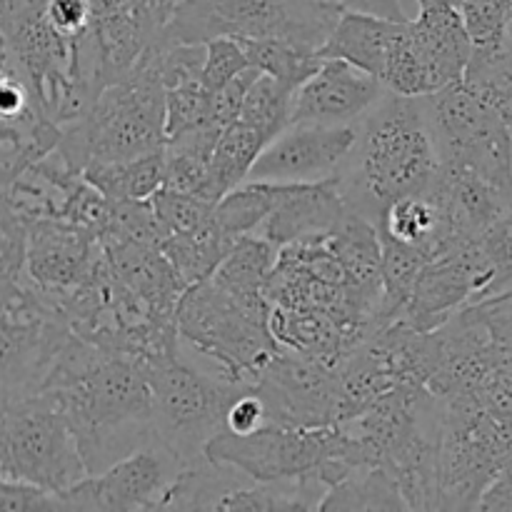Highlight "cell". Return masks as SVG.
I'll return each mask as SVG.
<instances>
[{
    "instance_id": "1",
    "label": "cell",
    "mask_w": 512,
    "mask_h": 512,
    "mask_svg": "<svg viewBox=\"0 0 512 512\" xmlns=\"http://www.w3.org/2000/svg\"><path fill=\"white\" fill-rule=\"evenodd\" d=\"M38 390H48L63 408L88 475L103 473L153 440L148 365L135 355L70 333Z\"/></svg>"
},
{
    "instance_id": "2",
    "label": "cell",
    "mask_w": 512,
    "mask_h": 512,
    "mask_svg": "<svg viewBox=\"0 0 512 512\" xmlns=\"http://www.w3.org/2000/svg\"><path fill=\"white\" fill-rule=\"evenodd\" d=\"M440 168L428 103L385 93L358 123L353 150L338 175L353 213L380 223L385 210L410 195H423Z\"/></svg>"
},
{
    "instance_id": "3",
    "label": "cell",
    "mask_w": 512,
    "mask_h": 512,
    "mask_svg": "<svg viewBox=\"0 0 512 512\" xmlns=\"http://www.w3.org/2000/svg\"><path fill=\"white\" fill-rule=\"evenodd\" d=\"M165 40H155L120 80L105 85L83 118L60 128L55 145L70 168L123 163L165 150Z\"/></svg>"
},
{
    "instance_id": "4",
    "label": "cell",
    "mask_w": 512,
    "mask_h": 512,
    "mask_svg": "<svg viewBox=\"0 0 512 512\" xmlns=\"http://www.w3.org/2000/svg\"><path fill=\"white\" fill-rule=\"evenodd\" d=\"M205 458L258 483H303L323 490L358 468L353 438L343 425L295 428L265 423L248 435L220 430L205 445Z\"/></svg>"
},
{
    "instance_id": "5",
    "label": "cell",
    "mask_w": 512,
    "mask_h": 512,
    "mask_svg": "<svg viewBox=\"0 0 512 512\" xmlns=\"http://www.w3.org/2000/svg\"><path fill=\"white\" fill-rule=\"evenodd\" d=\"M335 0H180L163 28L165 43L213 38H280L320 50L338 25Z\"/></svg>"
},
{
    "instance_id": "6",
    "label": "cell",
    "mask_w": 512,
    "mask_h": 512,
    "mask_svg": "<svg viewBox=\"0 0 512 512\" xmlns=\"http://www.w3.org/2000/svg\"><path fill=\"white\" fill-rule=\"evenodd\" d=\"M178 335L195 353L213 360L220 378L243 385H255L283 348L270 330V318L248 310L210 278L180 295Z\"/></svg>"
},
{
    "instance_id": "7",
    "label": "cell",
    "mask_w": 512,
    "mask_h": 512,
    "mask_svg": "<svg viewBox=\"0 0 512 512\" xmlns=\"http://www.w3.org/2000/svg\"><path fill=\"white\" fill-rule=\"evenodd\" d=\"M145 365L153 390V435L185 465L198 463L210 438L225 430L233 400L253 385L203 373L180 350Z\"/></svg>"
},
{
    "instance_id": "8",
    "label": "cell",
    "mask_w": 512,
    "mask_h": 512,
    "mask_svg": "<svg viewBox=\"0 0 512 512\" xmlns=\"http://www.w3.org/2000/svg\"><path fill=\"white\" fill-rule=\"evenodd\" d=\"M0 475L63 493L88 475L73 430L48 390L0 403Z\"/></svg>"
},
{
    "instance_id": "9",
    "label": "cell",
    "mask_w": 512,
    "mask_h": 512,
    "mask_svg": "<svg viewBox=\"0 0 512 512\" xmlns=\"http://www.w3.org/2000/svg\"><path fill=\"white\" fill-rule=\"evenodd\" d=\"M512 450V430L475 395L443 400L438 443V510H478Z\"/></svg>"
},
{
    "instance_id": "10",
    "label": "cell",
    "mask_w": 512,
    "mask_h": 512,
    "mask_svg": "<svg viewBox=\"0 0 512 512\" xmlns=\"http://www.w3.org/2000/svg\"><path fill=\"white\" fill-rule=\"evenodd\" d=\"M440 165L478 173L512 200V128L470 85L425 95Z\"/></svg>"
},
{
    "instance_id": "11",
    "label": "cell",
    "mask_w": 512,
    "mask_h": 512,
    "mask_svg": "<svg viewBox=\"0 0 512 512\" xmlns=\"http://www.w3.org/2000/svg\"><path fill=\"white\" fill-rule=\"evenodd\" d=\"M253 388L263 398L268 423L295 428L343 423L338 365H328L313 355L280 348Z\"/></svg>"
},
{
    "instance_id": "12",
    "label": "cell",
    "mask_w": 512,
    "mask_h": 512,
    "mask_svg": "<svg viewBox=\"0 0 512 512\" xmlns=\"http://www.w3.org/2000/svg\"><path fill=\"white\" fill-rule=\"evenodd\" d=\"M183 468V460L153 435L143 448L125 455L108 470L85 475L80 483L58 493L60 510H158L165 488Z\"/></svg>"
},
{
    "instance_id": "13",
    "label": "cell",
    "mask_w": 512,
    "mask_h": 512,
    "mask_svg": "<svg viewBox=\"0 0 512 512\" xmlns=\"http://www.w3.org/2000/svg\"><path fill=\"white\" fill-rule=\"evenodd\" d=\"M23 228L25 255L20 280L60 313L65 300L98 268L103 243L90 230L60 220H35Z\"/></svg>"
},
{
    "instance_id": "14",
    "label": "cell",
    "mask_w": 512,
    "mask_h": 512,
    "mask_svg": "<svg viewBox=\"0 0 512 512\" xmlns=\"http://www.w3.org/2000/svg\"><path fill=\"white\" fill-rule=\"evenodd\" d=\"M355 125H288L250 168L258 183H320L338 178L353 150Z\"/></svg>"
},
{
    "instance_id": "15",
    "label": "cell",
    "mask_w": 512,
    "mask_h": 512,
    "mask_svg": "<svg viewBox=\"0 0 512 512\" xmlns=\"http://www.w3.org/2000/svg\"><path fill=\"white\" fill-rule=\"evenodd\" d=\"M388 93L375 75L340 58H325L318 73L295 88L290 125H355Z\"/></svg>"
},
{
    "instance_id": "16",
    "label": "cell",
    "mask_w": 512,
    "mask_h": 512,
    "mask_svg": "<svg viewBox=\"0 0 512 512\" xmlns=\"http://www.w3.org/2000/svg\"><path fill=\"white\" fill-rule=\"evenodd\" d=\"M98 40L100 83L123 78L140 55L163 38L168 15L158 0H90Z\"/></svg>"
},
{
    "instance_id": "17",
    "label": "cell",
    "mask_w": 512,
    "mask_h": 512,
    "mask_svg": "<svg viewBox=\"0 0 512 512\" xmlns=\"http://www.w3.org/2000/svg\"><path fill=\"white\" fill-rule=\"evenodd\" d=\"M348 215L338 178L320 183H280L278 203L260 225V235L285 248L298 240L330 233Z\"/></svg>"
},
{
    "instance_id": "18",
    "label": "cell",
    "mask_w": 512,
    "mask_h": 512,
    "mask_svg": "<svg viewBox=\"0 0 512 512\" xmlns=\"http://www.w3.org/2000/svg\"><path fill=\"white\" fill-rule=\"evenodd\" d=\"M410 28L433 93L460 83L473 55V43L460 10L443 3H418V18L410 20Z\"/></svg>"
},
{
    "instance_id": "19",
    "label": "cell",
    "mask_w": 512,
    "mask_h": 512,
    "mask_svg": "<svg viewBox=\"0 0 512 512\" xmlns=\"http://www.w3.org/2000/svg\"><path fill=\"white\" fill-rule=\"evenodd\" d=\"M278 253L280 248H275L263 235H243L210 280L248 310L270 318L273 315L270 280H273Z\"/></svg>"
},
{
    "instance_id": "20",
    "label": "cell",
    "mask_w": 512,
    "mask_h": 512,
    "mask_svg": "<svg viewBox=\"0 0 512 512\" xmlns=\"http://www.w3.org/2000/svg\"><path fill=\"white\" fill-rule=\"evenodd\" d=\"M405 23V20H403ZM400 20L380 18L370 13H355V10H343L338 25L320 48L323 58H340L353 63L355 68L365 73L383 78L385 60H388L390 43L398 30ZM383 83V80H380Z\"/></svg>"
},
{
    "instance_id": "21",
    "label": "cell",
    "mask_w": 512,
    "mask_h": 512,
    "mask_svg": "<svg viewBox=\"0 0 512 512\" xmlns=\"http://www.w3.org/2000/svg\"><path fill=\"white\" fill-rule=\"evenodd\" d=\"M268 145L260 130L250 128L243 120H235L233 125L223 130V135L215 143L213 155H210V198L215 203L225 198L230 190L243 185L248 180L250 168L255 165L258 155Z\"/></svg>"
},
{
    "instance_id": "22",
    "label": "cell",
    "mask_w": 512,
    "mask_h": 512,
    "mask_svg": "<svg viewBox=\"0 0 512 512\" xmlns=\"http://www.w3.org/2000/svg\"><path fill=\"white\" fill-rule=\"evenodd\" d=\"M235 243H238V240L230 238V235L220 228L218 220L213 218L205 228L195 230V233L168 235V238L163 240V245H160V250H163L165 258L170 260V265L178 270L183 283L190 288V285L213 278L218 265L223 263L225 255L233 250Z\"/></svg>"
},
{
    "instance_id": "23",
    "label": "cell",
    "mask_w": 512,
    "mask_h": 512,
    "mask_svg": "<svg viewBox=\"0 0 512 512\" xmlns=\"http://www.w3.org/2000/svg\"><path fill=\"white\" fill-rule=\"evenodd\" d=\"M318 510H410L398 480L378 465H360L328 488Z\"/></svg>"
},
{
    "instance_id": "24",
    "label": "cell",
    "mask_w": 512,
    "mask_h": 512,
    "mask_svg": "<svg viewBox=\"0 0 512 512\" xmlns=\"http://www.w3.org/2000/svg\"><path fill=\"white\" fill-rule=\"evenodd\" d=\"M165 150L123 163L90 165L83 170L88 183L108 200H148L163 185Z\"/></svg>"
},
{
    "instance_id": "25",
    "label": "cell",
    "mask_w": 512,
    "mask_h": 512,
    "mask_svg": "<svg viewBox=\"0 0 512 512\" xmlns=\"http://www.w3.org/2000/svg\"><path fill=\"white\" fill-rule=\"evenodd\" d=\"M60 128L50 120L15 123L0 118V185L10 188L15 178L35 160L55 150Z\"/></svg>"
},
{
    "instance_id": "26",
    "label": "cell",
    "mask_w": 512,
    "mask_h": 512,
    "mask_svg": "<svg viewBox=\"0 0 512 512\" xmlns=\"http://www.w3.org/2000/svg\"><path fill=\"white\" fill-rule=\"evenodd\" d=\"M243 43L245 53L253 68L260 73L273 75V78L283 80V83L298 88L300 83L318 73L323 65V55L320 50L305 48V45L290 43V40L280 38H238Z\"/></svg>"
},
{
    "instance_id": "27",
    "label": "cell",
    "mask_w": 512,
    "mask_h": 512,
    "mask_svg": "<svg viewBox=\"0 0 512 512\" xmlns=\"http://www.w3.org/2000/svg\"><path fill=\"white\" fill-rule=\"evenodd\" d=\"M463 83L498 110L512 128V35L500 48L473 50Z\"/></svg>"
},
{
    "instance_id": "28",
    "label": "cell",
    "mask_w": 512,
    "mask_h": 512,
    "mask_svg": "<svg viewBox=\"0 0 512 512\" xmlns=\"http://www.w3.org/2000/svg\"><path fill=\"white\" fill-rule=\"evenodd\" d=\"M280 183H258V180H245L235 190H230L218 205H215V220L220 228L233 240L243 235H253L260 230L275 203H278Z\"/></svg>"
},
{
    "instance_id": "29",
    "label": "cell",
    "mask_w": 512,
    "mask_h": 512,
    "mask_svg": "<svg viewBox=\"0 0 512 512\" xmlns=\"http://www.w3.org/2000/svg\"><path fill=\"white\" fill-rule=\"evenodd\" d=\"M295 88L273 78V75L260 73L248 88L240 108V118L250 128L260 130L265 140H273L275 135L283 133L290 125V100H293Z\"/></svg>"
},
{
    "instance_id": "30",
    "label": "cell",
    "mask_w": 512,
    "mask_h": 512,
    "mask_svg": "<svg viewBox=\"0 0 512 512\" xmlns=\"http://www.w3.org/2000/svg\"><path fill=\"white\" fill-rule=\"evenodd\" d=\"M473 50H493L508 40L512 0H465L460 5Z\"/></svg>"
},
{
    "instance_id": "31",
    "label": "cell",
    "mask_w": 512,
    "mask_h": 512,
    "mask_svg": "<svg viewBox=\"0 0 512 512\" xmlns=\"http://www.w3.org/2000/svg\"><path fill=\"white\" fill-rule=\"evenodd\" d=\"M150 200H153L155 213H158L168 235H185L205 228L215 218V205H218L210 203V200L195 198V195L175 193V190L168 188H158Z\"/></svg>"
},
{
    "instance_id": "32",
    "label": "cell",
    "mask_w": 512,
    "mask_h": 512,
    "mask_svg": "<svg viewBox=\"0 0 512 512\" xmlns=\"http://www.w3.org/2000/svg\"><path fill=\"white\" fill-rule=\"evenodd\" d=\"M250 68L248 53L238 38H213L205 43L203 85L215 93Z\"/></svg>"
},
{
    "instance_id": "33",
    "label": "cell",
    "mask_w": 512,
    "mask_h": 512,
    "mask_svg": "<svg viewBox=\"0 0 512 512\" xmlns=\"http://www.w3.org/2000/svg\"><path fill=\"white\" fill-rule=\"evenodd\" d=\"M0 510L13 512H48L60 510L58 493L40 488V485L10 480L0 475Z\"/></svg>"
},
{
    "instance_id": "34",
    "label": "cell",
    "mask_w": 512,
    "mask_h": 512,
    "mask_svg": "<svg viewBox=\"0 0 512 512\" xmlns=\"http://www.w3.org/2000/svg\"><path fill=\"white\" fill-rule=\"evenodd\" d=\"M265 423H268V410H265L263 398L255 393V388H248L245 393H240L238 398L233 400V405L228 408L225 430L248 435Z\"/></svg>"
},
{
    "instance_id": "35",
    "label": "cell",
    "mask_w": 512,
    "mask_h": 512,
    "mask_svg": "<svg viewBox=\"0 0 512 512\" xmlns=\"http://www.w3.org/2000/svg\"><path fill=\"white\" fill-rule=\"evenodd\" d=\"M478 510L512 512V450L508 453V458H505L498 478H495L493 483H490V488L485 490Z\"/></svg>"
},
{
    "instance_id": "36",
    "label": "cell",
    "mask_w": 512,
    "mask_h": 512,
    "mask_svg": "<svg viewBox=\"0 0 512 512\" xmlns=\"http://www.w3.org/2000/svg\"><path fill=\"white\" fill-rule=\"evenodd\" d=\"M343 10H355V13L380 15L388 20H408L403 8V0H335Z\"/></svg>"
},
{
    "instance_id": "37",
    "label": "cell",
    "mask_w": 512,
    "mask_h": 512,
    "mask_svg": "<svg viewBox=\"0 0 512 512\" xmlns=\"http://www.w3.org/2000/svg\"><path fill=\"white\" fill-rule=\"evenodd\" d=\"M158 3H160V8L165 10V15H168V20H170V15H173L175 5H178L180 0H158Z\"/></svg>"
},
{
    "instance_id": "38",
    "label": "cell",
    "mask_w": 512,
    "mask_h": 512,
    "mask_svg": "<svg viewBox=\"0 0 512 512\" xmlns=\"http://www.w3.org/2000/svg\"><path fill=\"white\" fill-rule=\"evenodd\" d=\"M415 3H443V5H453V8L460 10V5H463L465 0H415Z\"/></svg>"
},
{
    "instance_id": "39",
    "label": "cell",
    "mask_w": 512,
    "mask_h": 512,
    "mask_svg": "<svg viewBox=\"0 0 512 512\" xmlns=\"http://www.w3.org/2000/svg\"><path fill=\"white\" fill-rule=\"evenodd\" d=\"M510 35H512V25H510Z\"/></svg>"
}]
</instances>
